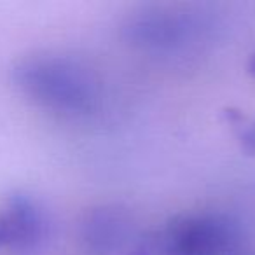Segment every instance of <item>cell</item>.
<instances>
[{"label":"cell","instance_id":"obj_7","mask_svg":"<svg viewBox=\"0 0 255 255\" xmlns=\"http://www.w3.org/2000/svg\"><path fill=\"white\" fill-rule=\"evenodd\" d=\"M248 72H250V75L255 79V51L250 56V61H248Z\"/></svg>","mask_w":255,"mask_h":255},{"label":"cell","instance_id":"obj_4","mask_svg":"<svg viewBox=\"0 0 255 255\" xmlns=\"http://www.w3.org/2000/svg\"><path fill=\"white\" fill-rule=\"evenodd\" d=\"M145 236L119 206L93 208L81 222V240L93 255H143Z\"/></svg>","mask_w":255,"mask_h":255},{"label":"cell","instance_id":"obj_2","mask_svg":"<svg viewBox=\"0 0 255 255\" xmlns=\"http://www.w3.org/2000/svg\"><path fill=\"white\" fill-rule=\"evenodd\" d=\"M219 32L215 14L199 5H143L124 18L123 39L154 56H184L208 46Z\"/></svg>","mask_w":255,"mask_h":255},{"label":"cell","instance_id":"obj_6","mask_svg":"<svg viewBox=\"0 0 255 255\" xmlns=\"http://www.w3.org/2000/svg\"><path fill=\"white\" fill-rule=\"evenodd\" d=\"M241 140H243L245 149L255 152V121L252 124H248L247 129L241 133Z\"/></svg>","mask_w":255,"mask_h":255},{"label":"cell","instance_id":"obj_3","mask_svg":"<svg viewBox=\"0 0 255 255\" xmlns=\"http://www.w3.org/2000/svg\"><path fill=\"white\" fill-rule=\"evenodd\" d=\"M240 224L219 210H192L171 217L145 236L143 255H231Z\"/></svg>","mask_w":255,"mask_h":255},{"label":"cell","instance_id":"obj_5","mask_svg":"<svg viewBox=\"0 0 255 255\" xmlns=\"http://www.w3.org/2000/svg\"><path fill=\"white\" fill-rule=\"evenodd\" d=\"M49 234L44 208L23 194H14L0 208V252L25 255L35 252Z\"/></svg>","mask_w":255,"mask_h":255},{"label":"cell","instance_id":"obj_1","mask_svg":"<svg viewBox=\"0 0 255 255\" xmlns=\"http://www.w3.org/2000/svg\"><path fill=\"white\" fill-rule=\"evenodd\" d=\"M12 79L32 102L61 116L89 117L103 102V86L95 70L67 54L21 58L12 68Z\"/></svg>","mask_w":255,"mask_h":255}]
</instances>
